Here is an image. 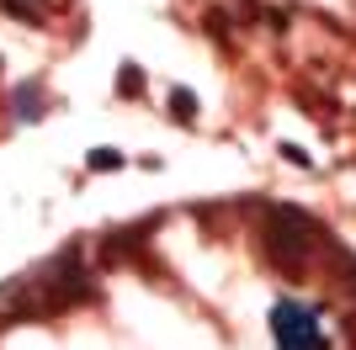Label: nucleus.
Masks as SVG:
<instances>
[{
  "label": "nucleus",
  "instance_id": "7",
  "mask_svg": "<svg viewBox=\"0 0 356 350\" xmlns=\"http://www.w3.org/2000/svg\"><path fill=\"white\" fill-rule=\"evenodd\" d=\"M6 6H11L16 16H27V22H38V6H32V0H6Z\"/></svg>",
  "mask_w": 356,
  "mask_h": 350
},
{
  "label": "nucleus",
  "instance_id": "4",
  "mask_svg": "<svg viewBox=\"0 0 356 350\" xmlns=\"http://www.w3.org/2000/svg\"><path fill=\"white\" fill-rule=\"evenodd\" d=\"M144 90V69L138 64H122V74H118V96H138Z\"/></svg>",
  "mask_w": 356,
  "mask_h": 350
},
{
  "label": "nucleus",
  "instance_id": "6",
  "mask_svg": "<svg viewBox=\"0 0 356 350\" xmlns=\"http://www.w3.org/2000/svg\"><path fill=\"white\" fill-rule=\"evenodd\" d=\"M16 117H27V122L38 117V85H22V90H16Z\"/></svg>",
  "mask_w": 356,
  "mask_h": 350
},
{
  "label": "nucleus",
  "instance_id": "2",
  "mask_svg": "<svg viewBox=\"0 0 356 350\" xmlns=\"http://www.w3.org/2000/svg\"><path fill=\"white\" fill-rule=\"evenodd\" d=\"M271 335H277V350H325V335L303 303H277L271 308Z\"/></svg>",
  "mask_w": 356,
  "mask_h": 350
},
{
  "label": "nucleus",
  "instance_id": "5",
  "mask_svg": "<svg viewBox=\"0 0 356 350\" xmlns=\"http://www.w3.org/2000/svg\"><path fill=\"white\" fill-rule=\"evenodd\" d=\"M86 165H90V170H118V165H122V154H118V149H90V154H86Z\"/></svg>",
  "mask_w": 356,
  "mask_h": 350
},
{
  "label": "nucleus",
  "instance_id": "3",
  "mask_svg": "<svg viewBox=\"0 0 356 350\" xmlns=\"http://www.w3.org/2000/svg\"><path fill=\"white\" fill-rule=\"evenodd\" d=\"M170 117H176V122H197V96L186 85L170 90Z\"/></svg>",
  "mask_w": 356,
  "mask_h": 350
},
{
  "label": "nucleus",
  "instance_id": "1",
  "mask_svg": "<svg viewBox=\"0 0 356 350\" xmlns=\"http://www.w3.org/2000/svg\"><path fill=\"white\" fill-rule=\"evenodd\" d=\"M309 239H314V218H303L298 207H271L266 249H271L282 265H298V260H303V255H309Z\"/></svg>",
  "mask_w": 356,
  "mask_h": 350
}]
</instances>
